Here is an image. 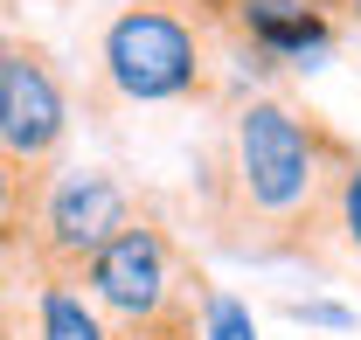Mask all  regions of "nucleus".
Segmentation results:
<instances>
[{
  "instance_id": "1",
  "label": "nucleus",
  "mask_w": 361,
  "mask_h": 340,
  "mask_svg": "<svg viewBox=\"0 0 361 340\" xmlns=\"http://www.w3.org/2000/svg\"><path fill=\"white\" fill-rule=\"evenodd\" d=\"M355 146L299 111L292 97L257 90L229 111L223 146L202 174V222L236 257H306L326 181Z\"/></svg>"
},
{
  "instance_id": "2",
  "label": "nucleus",
  "mask_w": 361,
  "mask_h": 340,
  "mask_svg": "<svg viewBox=\"0 0 361 340\" xmlns=\"http://www.w3.org/2000/svg\"><path fill=\"white\" fill-rule=\"evenodd\" d=\"M229 70L202 0H126L97 35V104H209Z\"/></svg>"
},
{
  "instance_id": "3",
  "label": "nucleus",
  "mask_w": 361,
  "mask_h": 340,
  "mask_svg": "<svg viewBox=\"0 0 361 340\" xmlns=\"http://www.w3.org/2000/svg\"><path fill=\"white\" fill-rule=\"evenodd\" d=\"M77 285L97 298V312L118 327V340L160 334V327H202V298H209L195 257L180 250V236L160 222L153 202H139L133 222L84 264Z\"/></svg>"
},
{
  "instance_id": "4",
  "label": "nucleus",
  "mask_w": 361,
  "mask_h": 340,
  "mask_svg": "<svg viewBox=\"0 0 361 340\" xmlns=\"http://www.w3.org/2000/svg\"><path fill=\"white\" fill-rule=\"evenodd\" d=\"M139 195L104 167H56L28 174V209H21V257L49 271V278H84V264L126 222H133Z\"/></svg>"
},
{
  "instance_id": "5",
  "label": "nucleus",
  "mask_w": 361,
  "mask_h": 340,
  "mask_svg": "<svg viewBox=\"0 0 361 340\" xmlns=\"http://www.w3.org/2000/svg\"><path fill=\"white\" fill-rule=\"evenodd\" d=\"M70 126H77V104H70L56 56L35 35H7V49H0V153L21 174H42L63 160Z\"/></svg>"
},
{
  "instance_id": "6",
  "label": "nucleus",
  "mask_w": 361,
  "mask_h": 340,
  "mask_svg": "<svg viewBox=\"0 0 361 340\" xmlns=\"http://www.w3.org/2000/svg\"><path fill=\"white\" fill-rule=\"evenodd\" d=\"M7 312L21 340H118V327L97 312V298L77 278H49V271H35L21 298H7Z\"/></svg>"
},
{
  "instance_id": "7",
  "label": "nucleus",
  "mask_w": 361,
  "mask_h": 340,
  "mask_svg": "<svg viewBox=\"0 0 361 340\" xmlns=\"http://www.w3.org/2000/svg\"><path fill=\"white\" fill-rule=\"evenodd\" d=\"M306 264L313 271H361V146L326 181V202L306 236Z\"/></svg>"
},
{
  "instance_id": "8",
  "label": "nucleus",
  "mask_w": 361,
  "mask_h": 340,
  "mask_svg": "<svg viewBox=\"0 0 361 340\" xmlns=\"http://www.w3.org/2000/svg\"><path fill=\"white\" fill-rule=\"evenodd\" d=\"M195 340H257V320H250V305L236 292H209L202 298V327Z\"/></svg>"
},
{
  "instance_id": "9",
  "label": "nucleus",
  "mask_w": 361,
  "mask_h": 340,
  "mask_svg": "<svg viewBox=\"0 0 361 340\" xmlns=\"http://www.w3.org/2000/svg\"><path fill=\"white\" fill-rule=\"evenodd\" d=\"M21 209H28V174L0 153V257L21 250Z\"/></svg>"
},
{
  "instance_id": "10",
  "label": "nucleus",
  "mask_w": 361,
  "mask_h": 340,
  "mask_svg": "<svg viewBox=\"0 0 361 340\" xmlns=\"http://www.w3.org/2000/svg\"><path fill=\"white\" fill-rule=\"evenodd\" d=\"M285 320H299V327H334V334L355 327V312H348L341 298H285Z\"/></svg>"
},
{
  "instance_id": "11",
  "label": "nucleus",
  "mask_w": 361,
  "mask_h": 340,
  "mask_svg": "<svg viewBox=\"0 0 361 340\" xmlns=\"http://www.w3.org/2000/svg\"><path fill=\"white\" fill-rule=\"evenodd\" d=\"M126 340H195V327H160V334H126Z\"/></svg>"
},
{
  "instance_id": "12",
  "label": "nucleus",
  "mask_w": 361,
  "mask_h": 340,
  "mask_svg": "<svg viewBox=\"0 0 361 340\" xmlns=\"http://www.w3.org/2000/svg\"><path fill=\"white\" fill-rule=\"evenodd\" d=\"M334 7H341V21H348V28L361 35V0H334Z\"/></svg>"
},
{
  "instance_id": "13",
  "label": "nucleus",
  "mask_w": 361,
  "mask_h": 340,
  "mask_svg": "<svg viewBox=\"0 0 361 340\" xmlns=\"http://www.w3.org/2000/svg\"><path fill=\"white\" fill-rule=\"evenodd\" d=\"M0 49H7V21H0Z\"/></svg>"
}]
</instances>
